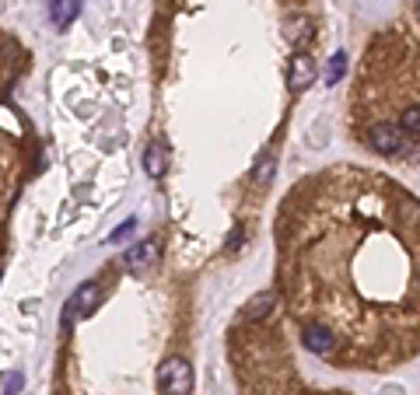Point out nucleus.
Segmentation results:
<instances>
[{"label": "nucleus", "instance_id": "1", "mask_svg": "<svg viewBox=\"0 0 420 395\" xmlns=\"http://www.w3.org/2000/svg\"><path fill=\"white\" fill-rule=\"evenodd\" d=\"M277 284L301 347L340 371L420 354V200L336 164L291 186L277 213Z\"/></svg>", "mask_w": 420, "mask_h": 395}, {"label": "nucleus", "instance_id": "2", "mask_svg": "<svg viewBox=\"0 0 420 395\" xmlns=\"http://www.w3.org/2000/svg\"><path fill=\"white\" fill-rule=\"evenodd\" d=\"M189 305L151 269L105 262L64 305L52 395H193Z\"/></svg>", "mask_w": 420, "mask_h": 395}, {"label": "nucleus", "instance_id": "3", "mask_svg": "<svg viewBox=\"0 0 420 395\" xmlns=\"http://www.w3.org/2000/svg\"><path fill=\"white\" fill-rule=\"evenodd\" d=\"M350 137L379 157H420V28L396 21L361 56L350 91Z\"/></svg>", "mask_w": 420, "mask_h": 395}, {"label": "nucleus", "instance_id": "4", "mask_svg": "<svg viewBox=\"0 0 420 395\" xmlns=\"http://www.w3.org/2000/svg\"><path fill=\"white\" fill-rule=\"evenodd\" d=\"M28 70V52L8 32H0V256L8 245V220L25 189L39 172L42 154L28 116L15 105V84Z\"/></svg>", "mask_w": 420, "mask_h": 395}, {"label": "nucleus", "instance_id": "5", "mask_svg": "<svg viewBox=\"0 0 420 395\" xmlns=\"http://www.w3.org/2000/svg\"><path fill=\"white\" fill-rule=\"evenodd\" d=\"M267 385H252V388H245L249 395H350V392H319V388H301L298 385V378H294V371L291 367H280V371H274L270 378H262Z\"/></svg>", "mask_w": 420, "mask_h": 395}, {"label": "nucleus", "instance_id": "6", "mask_svg": "<svg viewBox=\"0 0 420 395\" xmlns=\"http://www.w3.org/2000/svg\"><path fill=\"white\" fill-rule=\"evenodd\" d=\"M120 262H123L130 273H144V269H151V266L158 262V242H154V238H147V242H140V245L126 249Z\"/></svg>", "mask_w": 420, "mask_h": 395}, {"label": "nucleus", "instance_id": "7", "mask_svg": "<svg viewBox=\"0 0 420 395\" xmlns=\"http://www.w3.org/2000/svg\"><path fill=\"white\" fill-rule=\"evenodd\" d=\"M315 74H319V67H315V60H312L308 52H298L294 60H291V88L294 91H305L315 81Z\"/></svg>", "mask_w": 420, "mask_h": 395}, {"label": "nucleus", "instance_id": "8", "mask_svg": "<svg viewBox=\"0 0 420 395\" xmlns=\"http://www.w3.org/2000/svg\"><path fill=\"white\" fill-rule=\"evenodd\" d=\"M49 11H52V21H57V28H67V25L74 21V15H77V0H52Z\"/></svg>", "mask_w": 420, "mask_h": 395}, {"label": "nucleus", "instance_id": "9", "mask_svg": "<svg viewBox=\"0 0 420 395\" xmlns=\"http://www.w3.org/2000/svg\"><path fill=\"white\" fill-rule=\"evenodd\" d=\"M165 164H169V157H165V147H147V154H144V168H147V175L154 179V175H165Z\"/></svg>", "mask_w": 420, "mask_h": 395}, {"label": "nucleus", "instance_id": "10", "mask_svg": "<svg viewBox=\"0 0 420 395\" xmlns=\"http://www.w3.org/2000/svg\"><path fill=\"white\" fill-rule=\"evenodd\" d=\"M343 70H347V56L343 52H333L330 56V70H326V84H336L343 77Z\"/></svg>", "mask_w": 420, "mask_h": 395}]
</instances>
